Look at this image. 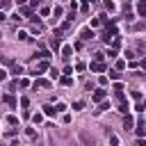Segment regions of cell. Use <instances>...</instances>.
<instances>
[{"label": "cell", "mask_w": 146, "mask_h": 146, "mask_svg": "<svg viewBox=\"0 0 146 146\" xmlns=\"http://www.w3.org/2000/svg\"><path fill=\"white\" fill-rule=\"evenodd\" d=\"M107 98V91L105 89H96L94 94H91V103H103Z\"/></svg>", "instance_id": "cell-1"}, {"label": "cell", "mask_w": 146, "mask_h": 146, "mask_svg": "<svg viewBox=\"0 0 146 146\" xmlns=\"http://www.w3.org/2000/svg\"><path fill=\"white\" fill-rule=\"evenodd\" d=\"M116 34H119V32H116V27H114V25H107V30H105V34H103V41H105V43H110V39H112V36H116Z\"/></svg>", "instance_id": "cell-2"}, {"label": "cell", "mask_w": 146, "mask_h": 146, "mask_svg": "<svg viewBox=\"0 0 146 146\" xmlns=\"http://www.w3.org/2000/svg\"><path fill=\"white\" fill-rule=\"evenodd\" d=\"M80 139L84 141V146H94L96 141H94V137L89 135V132H84V130H80Z\"/></svg>", "instance_id": "cell-3"}, {"label": "cell", "mask_w": 146, "mask_h": 146, "mask_svg": "<svg viewBox=\"0 0 146 146\" xmlns=\"http://www.w3.org/2000/svg\"><path fill=\"white\" fill-rule=\"evenodd\" d=\"M89 68H91V73H103V71H105V64H103V62H91Z\"/></svg>", "instance_id": "cell-4"}, {"label": "cell", "mask_w": 146, "mask_h": 146, "mask_svg": "<svg viewBox=\"0 0 146 146\" xmlns=\"http://www.w3.org/2000/svg\"><path fill=\"white\" fill-rule=\"evenodd\" d=\"M80 39H82V41H89V39H94V30H89V27H84V30L80 32Z\"/></svg>", "instance_id": "cell-5"}, {"label": "cell", "mask_w": 146, "mask_h": 146, "mask_svg": "<svg viewBox=\"0 0 146 146\" xmlns=\"http://www.w3.org/2000/svg\"><path fill=\"white\" fill-rule=\"evenodd\" d=\"M132 125H135V119H132L130 114H125V119H123V130H132Z\"/></svg>", "instance_id": "cell-6"}, {"label": "cell", "mask_w": 146, "mask_h": 146, "mask_svg": "<svg viewBox=\"0 0 146 146\" xmlns=\"http://www.w3.org/2000/svg\"><path fill=\"white\" fill-rule=\"evenodd\" d=\"M137 14H139L141 18L146 16V0H139V2H137Z\"/></svg>", "instance_id": "cell-7"}, {"label": "cell", "mask_w": 146, "mask_h": 146, "mask_svg": "<svg viewBox=\"0 0 146 146\" xmlns=\"http://www.w3.org/2000/svg\"><path fill=\"white\" fill-rule=\"evenodd\" d=\"M135 132H137V137H144V135H146V130H144V121H141V119L137 121V128H135Z\"/></svg>", "instance_id": "cell-8"}, {"label": "cell", "mask_w": 146, "mask_h": 146, "mask_svg": "<svg viewBox=\"0 0 146 146\" xmlns=\"http://www.w3.org/2000/svg\"><path fill=\"white\" fill-rule=\"evenodd\" d=\"M11 73H14V75H21V73H23V66L16 64V62H11Z\"/></svg>", "instance_id": "cell-9"}, {"label": "cell", "mask_w": 146, "mask_h": 146, "mask_svg": "<svg viewBox=\"0 0 146 146\" xmlns=\"http://www.w3.org/2000/svg\"><path fill=\"white\" fill-rule=\"evenodd\" d=\"M34 87H50V80H43V78H36V80H34Z\"/></svg>", "instance_id": "cell-10"}, {"label": "cell", "mask_w": 146, "mask_h": 146, "mask_svg": "<svg viewBox=\"0 0 146 146\" xmlns=\"http://www.w3.org/2000/svg\"><path fill=\"white\" fill-rule=\"evenodd\" d=\"M119 112H121V114H128V112H130V105H128L125 100H121V103H119Z\"/></svg>", "instance_id": "cell-11"}, {"label": "cell", "mask_w": 146, "mask_h": 146, "mask_svg": "<svg viewBox=\"0 0 146 146\" xmlns=\"http://www.w3.org/2000/svg\"><path fill=\"white\" fill-rule=\"evenodd\" d=\"M43 114H46V116H55V114H57V110H55L52 105H46V107H43Z\"/></svg>", "instance_id": "cell-12"}, {"label": "cell", "mask_w": 146, "mask_h": 146, "mask_svg": "<svg viewBox=\"0 0 146 146\" xmlns=\"http://www.w3.org/2000/svg\"><path fill=\"white\" fill-rule=\"evenodd\" d=\"M103 5H105V9H107L110 14H112V11H116V5H114L112 0H103Z\"/></svg>", "instance_id": "cell-13"}, {"label": "cell", "mask_w": 146, "mask_h": 146, "mask_svg": "<svg viewBox=\"0 0 146 146\" xmlns=\"http://www.w3.org/2000/svg\"><path fill=\"white\" fill-rule=\"evenodd\" d=\"M71 52H73V48H71V46H62V55H64V59H68V57H71Z\"/></svg>", "instance_id": "cell-14"}, {"label": "cell", "mask_w": 146, "mask_h": 146, "mask_svg": "<svg viewBox=\"0 0 146 146\" xmlns=\"http://www.w3.org/2000/svg\"><path fill=\"white\" fill-rule=\"evenodd\" d=\"M50 48H52L55 52L59 50V39H57V36H52V39H50Z\"/></svg>", "instance_id": "cell-15"}, {"label": "cell", "mask_w": 146, "mask_h": 146, "mask_svg": "<svg viewBox=\"0 0 146 146\" xmlns=\"http://www.w3.org/2000/svg\"><path fill=\"white\" fill-rule=\"evenodd\" d=\"M46 68H48V59H43V62L36 64V73H41V71H46Z\"/></svg>", "instance_id": "cell-16"}, {"label": "cell", "mask_w": 146, "mask_h": 146, "mask_svg": "<svg viewBox=\"0 0 146 146\" xmlns=\"http://www.w3.org/2000/svg\"><path fill=\"white\" fill-rule=\"evenodd\" d=\"M5 103H7L9 107H16V98H14V96H9V94L5 96Z\"/></svg>", "instance_id": "cell-17"}, {"label": "cell", "mask_w": 146, "mask_h": 146, "mask_svg": "<svg viewBox=\"0 0 146 146\" xmlns=\"http://www.w3.org/2000/svg\"><path fill=\"white\" fill-rule=\"evenodd\" d=\"M16 14H23V16H30V14H32V9H30V7H25V5H23V7H21V9H18V11H16Z\"/></svg>", "instance_id": "cell-18"}, {"label": "cell", "mask_w": 146, "mask_h": 146, "mask_svg": "<svg viewBox=\"0 0 146 146\" xmlns=\"http://www.w3.org/2000/svg\"><path fill=\"white\" fill-rule=\"evenodd\" d=\"M62 84H64V87H71V84H73V78H71V75H64V78H62Z\"/></svg>", "instance_id": "cell-19"}, {"label": "cell", "mask_w": 146, "mask_h": 146, "mask_svg": "<svg viewBox=\"0 0 146 146\" xmlns=\"http://www.w3.org/2000/svg\"><path fill=\"white\" fill-rule=\"evenodd\" d=\"M18 39H21V41H27V39H30V34H27L25 30H21V32H18Z\"/></svg>", "instance_id": "cell-20"}, {"label": "cell", "mask_w": 146, "mask_h": 146, "mask_svg": "<svg viewBox=\"0 0 146 146\" xmlns=\"http://www.w3.org/2000/svg\"><path fill=\"white\" fill-rule=\"evenodd\" d=\"M7 123H9V125H16V123H18V119H16L14 114H9V116H7Z\"/></svg>", "instance_id": "cell-21"}, {"label": "cell", "mask_w": 146, "mask_h": 146, "mask_svg": "<svg viewBox=\"0 0 146 146\" xmlns=\"http://www.w3.org/2000/svg\"><path fill=\"white\" fill-rule=\"evenodd\" d=\"M43 121V114H32V123H41Z\"/></svg>", "instance_id": "cell-22"}, {"label": "cell", "mask_w": 146, "mask_h": 146, "mask_svg": "<svg viewBox=\"0 0 146 146\" xmlns=\"http://www.w3.org/2000/svg\"><path fill=\"white\" fill-rule=\"evenodd\" d=\"M25 135H27L30 139H36V132H34V128H27V130H25Z\"/></svg>", "instance_id": "cell-23"}, {"label": "cell", "mask_w": 146, "mask_h": 146, "mask_svg": "<svg viewBox=\"0 0 146 146\" xmlns=\"http://www.w3.org/2000/svg\"><path fill=\"white\" fill-rule=\"evenodd\" d=\"M103 59H105L103 52H96V55H94V62H103Z\"/></svg>", "instance_id": "cell-24"}, {"label": "cell", "mask_w": 146, "mask_h": 146, "mask_svg": "<svg viewBox=\"0 0 146 146\" xmlns=\"http://www.w3.org/2000/svg\"><path fill=\"white\" fill-rule=\"evenodd\" d=\"M123 68H125V62L119 59V62H116V71H123Z\"/></svg>", "instance_id": "cell-25"}, {"label": "cell", "mask_w": 146, "mask_h": 146, "mask_svg": "<svg viewBox=\"0 0 146 146\" xmlns=\"http://www.w3.org/2000/svg\"><path fill=\"white\" fill-rule=\"evenodd\" d=\"M110 78H112V80H119L121 73H119V71H110Z\"/></svg>", "instance_id": "cell-26"}, {"label": "cell", "mask_w": 146, "mask_h": 146, "mask_svg": "<svg viewBox=\"0 0 146 146\" xmlns=\"http://www.w3.org/2000/svg\"><path fill=\"white\" fill-rule=\"evenodd\" d=\"M98 105H100V110H96V112H103V110H110V103H105V100H103V103H98Z\"/></svg>", "instance_id": "cell-27"}, {"label": "cell", "mask_w": 146, "mask_h": 146, "mask_svg": "<svg viewBox=\"0 0 146 146\" xmlns=\"http://www.w3.org/2000/svg\"><path fill=\"white\" fill-rule=\"evenodd\" d=\"M39 14H41V16H48V14H50V9H48V7H41V9H39Z\"/></svg>", "instance_id": "cell-28"}, {"label": "cell", "mask_w": 146, "mask_h": 146, "mask_svg": "<svg viewBox=\"0 0 146 146\" xmlns=\"http://www.w3.org/2000/svg\"><path fill=\"white\" fill-rule=\"evenodd\" d=\"M100 23H103V21H100V18H91V27H98V25H100Z\"/></svg>", "instance_id": "cell-29"}, {"label": "cell", "mask_w": 146, "mask_h": 146, "mask_svg": "<svg viewBox=\"0 0 146 146\" xmlns=\"http://www.w3.org/2000/svg\"><path fill=\"white\" fill-rule=\"evenodd\" d=\"M84 68H87V66H84V64H82V62H78V64H75V71H80V73H82V71H84Z\"/></svg>", "instance_id": "cell-30"}, {"label": "cell", "mask_w": 146, "mask_h": 146, "mask_svg": "<svg viewBox=\"0 0 146 146\" xmlns=\"http://www.w3.org/2000/svg\"><path fill=\"white\" fill-rule=\"evenodd\" d=\"M110 141H112V146H121V144H119V139H116L114 135H110Z\"/></svg>", "instance_id": "cell-31"}, {"label": "cell", "mask_w": 146, "mask_h": 146, "mask_svg": "<svg viewBox=\"0 0 146 146\" xmlns=\"http://www.w3.org/2000/svg\"><path fill=\"white\" fill-rule=\"evenodd\" d=\"M32 32H34V34H39V32H41V25H36V23H34V25H32Z\"/></svg>", "instance_id": "cell-32"}, {"label": "cell", "mask_w": 146, "mask_h": 146, "mask_svg": "<svg viewBox=\"0 0 146 146\" xmlns=\"http://www.w3.org/2000/svg\"><path fill=\"white\" fill-rule=\"evenodd\" d=\"M21 87H30V80L27 78H21Z\"/></svg>", "instance_id": "cell-33"}, {"label": "cell", "mask_w": 146, "mask_h": 146, "mask_svg": "<svg viewBox=\"0 0 146 146\" xmlns=\"http://www.w3.org/2000/svg\"><path fill=\"white\" fill-rule=\"evenodd\" d=\"M132 98L135 100H141V91H132Z\"/></svg>", "instance_id": "cell-34"}, {"label": "cell", "mask_w": 146, "mask_h": 146, "mask_svg": "<svg viewBox=\"0 0 146 146\" xmlns=\"http://www.w3.org/2000/svg\"><path fill=\"white\" fill-rule=\"evenodd\" d=\"M21 107H30V100L27 98H21Z\"/></svg>", "instance_id": "cell-35"}, {"label": "cell", "mask_w": 146, "mask_h": 146, "mask_svg": "<svg viewBox=\"0 0 146 146\" xmlns=\"http://www.w3.org/2000/svg\"><path fill=\"white\" fill-rule=\"evenodd\" d=\"M82 105H84L82 100H75V103H73V107H75V110H82Z\"/></svg>", "instance_id": "cell-36"}, {"label": "cell", "mask_w": 146, "mask_h": 146, "mask_svg": "<svg viewBox=\"0 0 146 146\" xmlns=\"http://www.w3.org/2000/svg\"><path fill=\"white\" fill-rule=\"evenodd\" d=\"M55 110H57V112H64V110H66V105H64V103H57V107H55Z\"/></svg>", "instance_id": "cell-37"}, {"label": "cell", "mask_w": 146, "mask_h": 146, "mask_svg": "<svg viewBox=\"0 0 146 146\" xmlns=\"http://www.w3.org/2000/svg\"><path fill=\"white\" fill-rule=\"evenodd\" d=\"M135 146H146V141H144V137H139V139H137V144H135Z\"/></svg>", "instance_id": "cell-38"}, {"label": "cell", "mask_w": 146, "mask_h": 146, "mask_svg": "<svg viewBox=\"0 0 146 146\" xmlns=\"http://www.w3.org/2000/svg\"><path fill=\"white\" fill-rule=\"evenodd\" d=\"M41 2H43V0H30V5H32V7H36V5H41Z\"/></svg>", "instance_id": "cell-39"}, {"label": "cell", "mask_w": 146, "mask_h": 146, "mask_svg": "<svg viewBox=\"0 0 146 146\" xmlns=\"http://www.w3.org/2000/svg\"><path fill=\"white\" fill-rule=\"evenodd\" d=\"M5 78H7V71H2V68H0V80H5Z\"/></svg>", "instance_id": "cell-40"}, {"label": "cell", "mask_w": 146, "mask_h": 146, "mask_svg": "<svg viewBox=\"0 0 146 146\" xmlns=\"http://www.w3.org/2000/svg\"><path fill=\"white\" fill-rule=\"evenodd\" d=\"M5 18H7V16H5V14H2V9H0V21H5Z\"/></svg>", "instance_id": "cell-41"}]
</instances>
